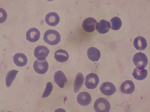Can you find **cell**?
Instances as JSON below:
<instances>
[{
    "label": "cell",
    "mask_w": 150,
    "mask_h": 112,
    "mask_svg": "<svg viewBox=\"0 0 150 112\" xmlns=\"http://www.w3.org/2000/svg\"><path fill=\"white\" fill-rule=\"evenodd\" d=\"M135 90V85L131 80H126L120 86V90L125 94H130Z\"/></svg>",
    "instance_id": "12"
},
{
    "label": "cell",
    "mask_w": 150,
    "mask_h": 112,
    "mask_svg": "<svg viewBox=\"0 0 150 112\" xmlns=\"http://www.w3.org/2000/svg\"><path fill=\"white\" fill-rule=\"evenodd\" d=\"M100 79L97 75L93 73L89 74L86 77L85 85L89 89H95L99 83Z\"/></svg>",
    "instance_id": "4"
},
{
    "label": "cell",
    "mask_w": 150,
    "mask_h": 112,
    "mask_svg": "<svg viewBox=\"0 0 150 112\" xmlns=\"http://www.w3.org/2000/svg\"><path fill=\"white\" fill-rule=\"evenodd\" d=\"M110 28H111V29H112L113 30H118L122 26V20L118 17L112 18L110 20Z\"/></svg>",
    "instance_id": "22"
},
{
    "label": "cell",
    "mask_w": 150,
    "mask_h": 112,
    "mask_svg": "<svg viewBox=\"0 0 150 112\" xmlns=\"http://www.w3.org/2000/svg\"><path fill=\"white\" fill-rule=\"evenodd\" d=\"M87 54L89 59L93 62L98 61L101 57L100 50L95 47H90L87 50Z\"/></svg>",
    "instance_id": "16"
},
{
    "label": "cell",
    "mask_w": 150,
    "mask_h": 112,
    "mask_svg": "<svg viewBox=\"0 0 150 112\" xmlns=\"http://www.w3.org/2000/svg\"><path fill=\"white\" fill-rule=\"evenodd\" d=\"M18 72L19 71L18 70H13L7 72L6 78H5L6 85L7 88L10 87V86L12 85L13 82L14 81Z\"/></svg>",
    "instance_id": "21"
},
{
    "label": "cell",
    "mask_w": 150,
    "mask_h": 112,
    "mask_svg": "<svg viewBox=\"0 0 150 112\" xmlns=\"http://www.w3.org/2000/svg\"><path fill=\"white\" fill-rule=\"evenodd\" d=\"M97 24V20L93 18L86 19L82 23V28L87 33H92L95 30L96 26Z\"/></svg>",
    "instance_id": "7"
},
{
    "label": "cell",
    "mask_w": 150,
    "mask_h": 112,
    "mask_svg": "<svg viewBox=\"0 0 150 112\" xmlns=\"http://www.w3.org/2000/svg\"><path fill=\"white\" fill-rule=\"evenodd\" d=\"M84 78L82 73H78L75 77L74 83L73 85V89L74 92H78L80 90L84 83Z\"/></svg>",
    "instance_id": "19"
},
{
    "label": "cell",
    "mask_w": 150,
    "mask_h": 112,
    "mask_svg": "<svg viewBox=\"0 0 150 112\" xmlns=\"http://www.w3.org/2000/svg\"><path fill=\"white\" fill-rule=\"evenodd\" d=\"M133 61L137 68L144 69L148 64V58L145 54L139 52L134 55L133 58Z\"/></svg>",
    "instance_id": "3"
},
{
    "label": "cell",
    "mask_w": 150,
    "mask_h": 112,
    "mask_svg": "<svg viewBox=\"0 0 150 112\" xmlns=\"http://www.w3.org/2000/svg\"><path fill=\"white\" fill-rule=\"evenodd\" d=\"M14 62L16 66L19 67L25 66L28 62L27 56L21 53H18L14 56Z\"/></svg>",
    "instance_id": "15"
},
{
    "label": "cell",
    "mask_w": 150,
    "mask_h": 112,
    "mask_svg": "<svg viewBox=\"0 0 150 112\" xmlns=\"http://www.w3.org/2000/svg\"><path fill=\"white\" fill-rule=\"evenodd\" d=\"M54 80L55 83L60 88H64L67 83V76L62 71H58L55 72Z\"/></svg>",
    "instance_id": "9"
},
{
    "label": "cell",
    "mask_w": 150,
    "mask_h": 112,
    "mask_svg": "<svg viewBox=\"0 0 150 112\" xmlns=\"http://www.w3.org/2000/svg\"><path fill=\"white\" fill-rule=\"evenodd\" d=\"M55 58L59 62H65L68 60V53L64 49H59L55 52Z\"/></svg>",
    "instance_id": "17"
},
{
    "label": "cell",
    "mask_w": 150,
    "mask_h": 112,
    "mask_svg": "<svg viewBox=\"0 0 150 112\" xmlns=\"http://www.w3.org/2000/svg\"><path fill=\"white\" fill-rule=\"evenodd\" d=\"M49 53L50 50L47 47L43 46H38L34 49V56L39 61L46 60Z\"/></svg>",
    "instance_id": "5"
},
{
    "label": "cell",
    "mask_w": 150,
    "mask_h": 112,
    "mask_svg": "<svg viewBox=\"0 0 150 112\" xmlns=\"http://www.w3.org/2000/svg\"><path fill=\"white\" fill-rule=\"evenodd\" d=\"M45 21L48 25L55 27L60 22V17L56 13H50L46 15Z\"/></svg>",
    "instance_id": "13"
},
{
    "label": "cell",
    "mask_w": 150,
    "mask_h": 112,
    "mask_svg": "<svg viewBox=\"0 0 150 112\" xmlns=\"http://www.w3.org/2000/svg\"><path fill=\"white\" fill-rule=\"evenodd\" d=\"M53 84H52L51 82H48L46 84V89L44 90L43 94L42 96V98H45L48 97L52 92V91L53 90Z\"/></svg>",
    "instance_id": "23"
},
{
    "label": "cell",
    "mask_w": 150,
    "mask_h": 112,
    "mask_svg": "<svg viewBox=\"0 0 150 112\" xmlns=\"http://www.w3.org/2000/svg\"><path fill=\"white\" fill-rule=\"evenodd\" d=\"M147 70L137 67L134 69L133 73V77L137 80H143L147 76Z\"/></svg>",
    "instance_id": "20"
},
{
    "label": "cell",
    "mask_w": 150,
    "mask_h": 112,
    "mask_svg": "<svg viewBox=\"0 0 150 112\" xmlns=\"http://www.w3.org/2000/svg\"><path fill=\"white\" fill-rule=\"evenodd\" d=\"M26 38L29 42H37L40 38V32L37 28H30L29 29L26 34Z\"/></svg>",
    "instance_id": "11"
},
{
    "label": "cell",
    "mask_w": 150,
    "mask_h": 112,
    "mask_svg": "<svg viewBox=\"0 0 150 112\" xmlns=\"http://www.w3.org/2000/svg\"><path fill=\"white\" fill-rule=\"evenodd\" d=\"M76 100L79 105L87 106L91 103L92 101V98L88 92H81L78 95Z\"/></svg>",
    "instance_id": "10"
},
{
    "label": "cell",
    "mask_w": 150,
    "mask_h": 112,
    "mask_svg": "<svg viewBox=\"0 0 150 112\" xmlns=\"http://www.w3.org/2000/svg\"><path fill=\"white\" fill-rule=\"evenodd\" d=\"M110 108L109 102L105 98H98L94 104V109L96 112H109Z\"/></svg>",
    "instance_id": "2"
},
{
    "label": "cell",
    "mask_w": 150,
    "mask_h": 112,
    "mask_svg": "<svg viewBox=\"0 0 150 112\" xmlns=\"http://www.w3.org/2000/svg\"><path fill=\"white\" fill-rule=\"evenodd\" d=\"M100 90L103 95L110 96L116 92V88L112 83L110 82H105L101 84Z\"/></svg>",
    "instance_id": "8"
},
{
    "label": "cell",
    "mask_w": 150,
    "mask_h": 112,
    "mask_svg": "<svg viewBox=\"0 0 150 112\" xmlns=\"http://www.w3.org/2000/svg\"><path fill=\"white\" fill-rule=\"evenodd\" d=\"M133 45L137 49L142 50L146 48L147 43L145 38L142 36H137L134 40Z\"/></svg>",
    "instance_id": "18"
},
{
    "label": "cell",
    "mask_w": 150,
    "mask_h": 112,
    "mask_svg": "<svg viewBox=\"0 0 150 112\" xmlns=\"http://www.w3.org/2000/svg\"><path fill=\"white\" fill-rule=\"evenodd\" d=\"M48 63L46 60L43 61L36 60L33 63V69L34 71L38 74L42 75L46 73L48 70Z\"/></svg>",
    "instance_id": "6"
},
{
    "label": "cell",
    "mask_w": 150,
    "mask_h": 112,
    "mask_svg": "<svg viewBox=\"0 0 150 112\" xmlns=\"http://www.w3.org/2000/svg\"><path fill=\"white\" fill-rule=\"evenodd\" d=\"M110 27V24L109 21L106 20H102L97 24L96 29L98 33L103 34L109 31Z\"/></svg>",
    "instance_id": "14"
},
{
    "label": "cell",
    "mask_w": 150,
    "mask_h": 112,
    "mask_svg": "<svg viewBox=\"0 0 150 112\" xmlns=\"http://www.w3.org/2000/svg\"><path fill=\"white\" fill-rule=\"evenodd\" d=\"M43 40L45 43L51 46H55L60 42L61 36L56 30H48L44 34Z\"/></svg>",
    "instance_id": "1"
}]
</instances>
